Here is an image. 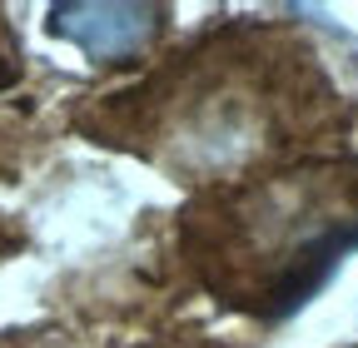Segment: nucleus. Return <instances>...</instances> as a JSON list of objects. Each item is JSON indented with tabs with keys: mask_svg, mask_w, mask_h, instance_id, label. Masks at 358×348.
I'll list each match as a JSON object with an SVG mask.
<instances>
[{
	"mask_svg": "<svg viewBox=\"0 0 358 348\" xmlns=\"http://www.w3.org/2000/svg\"><path fill=\"white\" fill-rule=\"evenodd\" d=\"M60 30L80 50L115 60L155 30V10H145V6H85V10H65Z\"/></svg>",
	"mask_w": 358,
	"mask_h": 348,
	"instance_id": "obj_1",
	"label": "nucleus"
}]
</instances>
